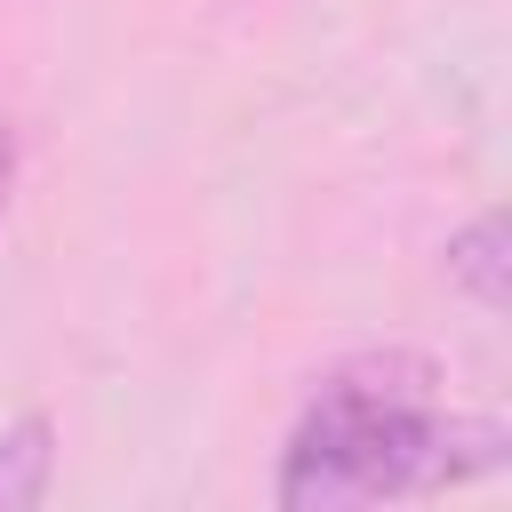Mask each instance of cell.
<instances>
[{"instance_id":"2","label":"cell","mask_w":512,"mask_h":512,"mask_svg":"<svg viewBox=\"0 0 512 512\" xmlns=\"http://www.w3.org/2000/svg\"><path fill=\"white\" fill-rule=\"evenodd\" d=\"M440 264H448V288L472 296L488 320L512 312V240H504V216H496V208L472 216V224H456L448 248H440Z\"/></svg>"},{"instance_id":"3","label":"cell","mask_w":512,"mask_h":512,"mask_svg":"<svg viewBox=\"0 0 512 512\" xmlns=\"http://www.w3.org/2000/svg\"><path fill=\"white\" fill-rule=\"evenodd\" d=\"M48 480H56V424L24 408L16 424H0V512L48 504Z\"/></svg>"},{"instance_id":"1","label":"cell","mask_w":512,"mask_h":512,"mask_svg":"<svg viewBox=\"0 0 512 512\" xmlns=\"http://www.w3.org/2000/svg\"><path fill=\"white\" fill-rule=\"evenodd\" d=\"M504 464H512V424L440 408V368L424 352L384 344L312 376V400L288 424V448L272 472V504L280 512L400 504V496L496 480Z\"/></svg>"},{"instance_id":"4","label":"cell","mask_w":512,"mask_h":512,"mask_svg":"<svg viewBox=\"0 0 512 512\" xmlns=\"http://www.w3.org/2000/svg\"><path fill=\"white\" fill-rule=\"evenodd\" d=\"M8 200H16V128L0 112V216H8Z\"/></svg>"}]
</instances>
